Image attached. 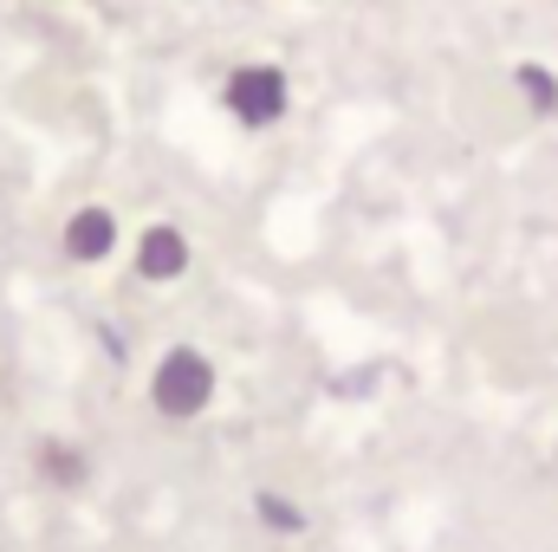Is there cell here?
Returning a JSON list of instances; mask_svg holds the SVG:
<instances>
[{
  "label": "cell",
  "instance_id": "obj_4",
  "mask_svg": "<svg viewBox=\"0 0 558 552\" xmlns=\"http://www.w3.org/2000/svg\"><path fill=\"white\" fill-rule=\"evenodd\" d=\"M118 248V215L111 208H78L72 221H65V261H78V267H92V261H105Z\"/></svg>",
  "mask_w": 558,
  "mask_h": 552
},
{
  "label": "cell",
  "instance_id": "obj_1",
  "mask_svg": "<svg viewBox=\"0 0 558 552\" xmlns=\"http://www.w3.org/2000/svg\"><path fill=\"white\" fill-rule=\"evenodd\" d=\"M149 404L169 416V422H189L215 404V364L195 351V345H175L162 351V364L149 371Z\"/></svg>",
  "mask_w": 558,
  "mask_h": 552
},
{
  "label": "cell",
  "instance_id": "obj_6",
  "mask_svg": "<svg viewBox=\"0 0 558 552\" xmlns=\"http://www.w3.org/2000/svg\"><path fill=\"white\" fill-rule=\"evenodd\" d=\"M39 475H46L52 488H85L92 461H85V448H72V442H39Z\"/></svg>",
  "mask_w": 558,
  "mask_h": 552
},
{
  "label": "cell",
  "instance_id": "obj_5",
  "mask_svg": "<svg viewBox=\"0 0 558 552\" xmlns=\"http://www.w3.org/2000/svg\"><path fill=\"white\" fill-rule=\"evenodd\" d=\"M513 85H520V98H526V111H533V118H553V111H558V72H553V65L520 59V65H513Z\"/></svg>",
  "mask_w": 558,
  "mask_h": 552
},
{
  "label": "cell",
  "instance_id": "obj_7",
  "mask_svg": "<svg viewBox=\"0 0 558 552\" xmlns=\"http://www.w3.org/2000/svg\"><path fill=\"white\" fill-rule=\"evenodd\" d=\"M254 514H260V527H267V533H286V540H292V533H305V507H299V501H286L279 488L254 494Z\"/></svg>",
  "mask_w": 558,
  "mask_h": 552
},
{
  "label": "cell",
  "instance_id": "obj_2",
  "mask_svg": "<svg viewBox=\"0 0 558 552\" xmlns=\"http://www.w3.org/2000/svg\"><path fill=\"white\" fill-rule=\"evenodd\" d=\"M221 105H228V118H234V124H247V131H267V124H279V118H286V105H292V92H286V72H279V65H267V59L241 65V72L228 79Z\"/></svg>",
  "mask_w": 558,
  "mask_h": 552
},
{
  "label": "cell",
  "instance_id": "obj_3",
  "mask_svg": "<svg viewBox=\"0 0 558 552\" xmlns=\"http://www.w3.org/2000/svg\"><path fill=\"white\" fill-rule=\"evenodd\" d=\"M189 261H195V248H189V235H182L175 221H156V228H143L137 235V274L143 279L169 286V279L189 274Z\"/></svg>",
  "mask_w": 558,
  "mask_h": 552
}]
</instances>
